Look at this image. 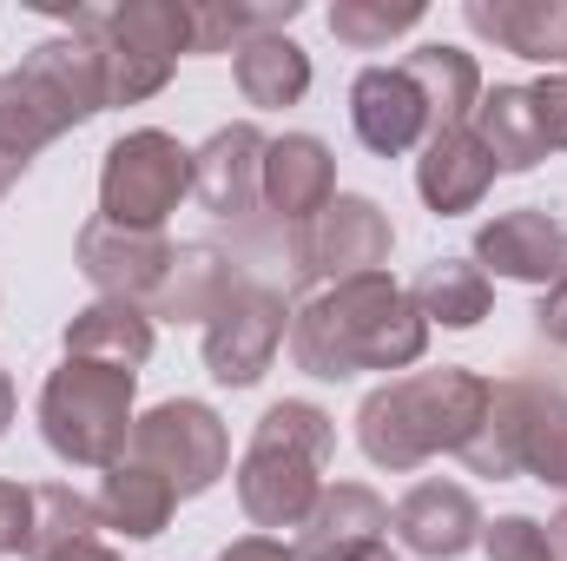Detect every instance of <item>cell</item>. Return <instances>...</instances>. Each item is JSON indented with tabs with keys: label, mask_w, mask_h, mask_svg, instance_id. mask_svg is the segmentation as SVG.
Segmentation results:
<instances>
[{
	"label": "cell",
	"mask_w": 567,
	"mask_h": 561,
	"mask_svg": "<svg viewBox=\"0 0 567 561\" xmlns=\"http://www.w3.org/2000/svg\"><path fill=\"white\" fill-rule=\"evenodd\" d=\"M337 456V422L303 397L271 404L245 456H238V509L251 529H303L310 502L323 496V469Z\"/></svg>",
	"instance_id": "obj_3"
},
{
	"label": "cell",
	"mask_w": 567,
	"mask_h": 561,
	"mask_svg": "<svg viewBox=\"0 0 567 561\" xmlns=\"http://www.w3.org/2000/svg\"><path fill=\"white\" fill-rule=\"evenodd\" d=\"M337 198V159L317 133H284L265 145V205L278 212V225H303Z\"/></svg>",
	"instance_id": "obj_17"
},
{
	"label": "cell",
	"mask_w": 567,
	"mask_h": 561,
	"mask_svg": "<svg viewBox=\"0 0 567 561\" xmlns=\"http://www.w3.org/2000/svg\"><path fill=\"white\" fill-rule=\"evenodd\" d=\"M100 529V509H93V496H80L73 482H40L33 489V516H27V561H66L73 549H86V542H100L93 536Z\"/></svg>",
	"instance_id": "obj_28"
},
{
	"label": "cell",
	"mask_w": 567,
	"mask_h": 561,
	"mask_svg": "<svg viewBox=\"0 0 567 561\" xmlns=\"http://www.w3.org/2000/svg\"><path fill=\"white\" fill-rule=\"evenodd\" d=\"M410 27H423V0H337L330 7V33L357 53H377Z\"/></svg>",
	"instance_id": "obj_30"
},
{
	"label": "cell",
	"mask_w": 567,
	"mask_h": 561,
	"mask_svg": "<svg viewBox=\"0 0 567 561\" xmlns=\"http://www.w3.org/2000/svg\"><path fill=\"white\" fill-rule=\"evenodd\" d=\"M231 80L245 93V106L258 113H284L310 93V53L290 40V33H258L231 53Z\"/></svg>",
	"instance_id": "obj_25"
},
{
	"label": "cell",
	"mask_w": 567,
	"mask_h": 561,
	"mask_svg": "<svg viewBox=\"0 0 567 561\" xmlns=\"http://www.w3.org/2000/svg\"><path fill=\"white\" fill-rule=\"evenodd\" d=\"M403 73H410V86L423 93L429 140L475 120V100H482V67H475V53H462V47H449V40H429V47H416V53L403 60Z\"/></svg>",
	"instance_id": "obj_23"
},
{
	"label": "cell",
	"mask_w": 567,
	"mask_h": 561,
	"mask_svg": "<svg viewBox=\"0 0 567 561\" xmlns=\"http://www.w3.org/2000/svg\"><path fill=\"white\" fill-rule=\"evenodd\" d=\"M548 549H555V561H567V509L548 522Z\"/></svg>",
	"instance_id": "obj_37"
},
{
	"label": "cell",
	"mask_w": 567,
	"mask_h": 561,
	"mask_svg": "<svg viewBox=\"0 0 567 561\" xmlns=\"http://www.w3.org/2000/svg\"><path fill=\"white\" fill-rule=\"evenodd\" d=\"M535 330L548 337V344H561L567 350V272L548 290H542V310H535Z\"/></svg>",
	"instance_id": "obj_34"
},
{
	"label": "cell",
	"mask_w": 567,
	"mask_h": 561,
	"mask_svg": "<svg viewBox=\"0 0 567 561\" xmlns=\"http://www.w3.org/2000/svg\"><path fill=\"white\" fill-rule=\"evenodd\" d=\"M429 350V324L410 304L403 284L377 278H350V284H323L290 310V357L303 377L343 384L363 370H410Z\"/></svg>",
	"instance_id": "obj_1"
},
{
	"label": "cell",
	"mask_w": 567,
	"mask_h": 561,
	"mask_svg": "<svg viewBox=\"0 0 567 561\" xmlns=\"http://www.w3.org/2000/svg\"><path fill=\"white\" fill-rule=\"evenodd\" d=\"M390 529V502L363 482H323V496L310 502L303 529H297V561H357L383 549Z\"/></svg>",
	"instance_id": "obj_14"
},
{
	"label": "cell",
	"mask_w": 567,
	"mask_h": 561,
	"mask_svg": "<svg viewBox=\"0 0 567 561\" xmlns=\"http://www.w3.org/2000/svg\"><path fill=\"white\" fill-rule=\"evenodd\" d=\"M265 145L271 140L251 120H238L192 152V192L212 218H251L265 205Z\"/></svg>",
	"instance_id": "obj_13"
},
{
	"label": "cell",
	"mask_w": 567,
	"mask_h": 561,
	"mask_svg": "<svg viewBox=\"0 0 567 561\" xmlns=\"http://www.w3.org/2000/svg\"><path fill=\"white\" fill-rule=\"evenodd\" d=\"M357 561H403V555H390V549H370V555H357Z\"/></svg>",
	"instance_id": "obj_40"
},
{
	"label": "cell",
	"mask_w": 567,
	"mask_h": 561,
	"mask_svg": "<svg viewBox=\"0 0 567 561\" xmlns=\"http://www.w3.org/2000/svg\"><path fill=\"white\" fill-rule=\"evenodd\" d=\"M133 390H140L133 370L60 357V370L40 384V436H47V449L66 469L126 462V442H133V422H140L133 417Z\"/></svg>",
	"instance_id": "obj_6"
},
{
	"label": "cell",
	"mask_w": 567,
	"mask_h": 561,
	"mask_svg": "<svg viewBox=\"0 0 567 561\" xmlns=\"http://www.w3.org/2000/svg\"><path fill=\"white\" fill-rule=\"evenodd\" d=\"M482 410H488V377L455 370V364L410 370V377H390L383 390L363 397L357 442H363V456L377 469L410 476V469H423L429 456H455L475 436Z\"/></svg>",
	"instance_id": "obj_2"
},
{
	"label": "cell",
	"mask_w": 567,
	"mask_h": 561,
	"mask_svg": "<svg viewBox=\"0 0 567 561\" xmlns=\"http://www.w3.org/2000/svg\"><path fill=\"white\" fill-rule=\"evenodd\" d=\"M93 509H100V529H113V536H126V542H152V536H165L178 496H172L165 476H152V469H140V462L126 456V462L106 469Z\"/></svg>",
	"instance_id": "obj_26"
},
{
	"label": "cell",
	"mask_w": 567,
	"mask_h": 561,
	"mask_svg": "<svg viewBox=\"0 0 567 561\" xmlns=\"http://www.w3.org/2000/svg\"><path fill=\"white\" fill-rule=\"evenodd\" d=\"M20 172H27V165H13V159H0V198H7L13 185H20Z\"/></svg>",
	"instance_id": "obj_39"
},
{
	"label": "cell",
	"mask_w": 567,
	"mask_h": 561,
	"mask_svg": "<svg viewBox=\"0 0 567 561\" xmlns=\"http://www.w3.org/2000/svg\"><path fill=\"white\" fill-rule=\"evenodd\" d=\"M488 185H495V159L482 152V140H475L468 126L435 133V140L423 145V159H416V192H423V205L435 218L475 212V205L488 198Z\"/></svg>",
	"instance_id": "obj_20"
},
{
	"label": "cell",
	"mask_w": 567,
	"mask_h": 561,
	"mask_svg": "<svg viewBox=\"0 0 567 561\" xmlns=\"http://www.w3.org/2000/svg\"><path fill=\"white\" fill-rule=\"evenodd\" d=\"M185 192H192V152L172 140V133L140 126V133L106 145V165H100V218L133 225V232H158L178 212Z\"/></svg>",
	"instance_id": "obj_8"
},
{
	"label": "cell",
	"mask_w": 567,
	"mask_h": 561,
	"mask_svg": "<svg viewBox=\"0 0 567 561\" xmlns=\"http://www.w3.org/2000/svg\"><path fill=\"white\" fill-rule=\"evenodd\" d=\"M468 133L495 159V172H535L548 159V140H542V120H535L528 86H482Z\"/></svg>",
	"instance_id": "obj_24"
},
{
	"label": "cell",
	"mask_w": 567,
	"mask_h": 561,
	"mask_svg": "<svg viewBox=\"0 0 567 561\" xmlns=\"http://www.w3.org/2000/svg\"><path fill=\"white\" fill-rule=\"evenodd\" d=\"M350 126H357V140L370 145L377 159H403L410 145L429 140L423 93L410 86L403 67H363L357 86H350Z\"/></svg>",
	"instance_id": "obj_16"
},
{
	"label": "cell",
	"mask_w": 567,
	"mask_h": 561,
	"mask_svg": "<svg viewBox=\"0 0 567 561\" xmlns=\"http://www.w3.org/2000/svg\"><path fill=\"white\" fill-rule=\"evenodd\" d=\"M482 549L488 561H555L548 549V529L535 516H502V522H482Z\"/></svg>",
	"instance_id": "obj_31"
},
{
	"label": "cell",
	"mask_w": 567,
	"mask_h": 561,
	"mask_svg": "<svg viewBox=\"0 0 567 561\" xmlns=\"http://www.w3.org/2000/svg\"><path fill=\"white\" fill-rule=\"evenodd\" d=\"M60 133H73V126H66V113L47 100V86L27 80L20 67H7V73H0V159L27 165V159H40L47 145L60 140Z\"/></svg>",
	"instance_id": "obj_29"
},
{
	"label": "cell",
	"mask_w": 567,
	"mask_h": 561,
	"mask_svg": "<svg viewBox=\"0 0 567 561\" xmlns=\"http://www.w3.org/2000/svg\"><path fill=\"white\" fill-rule=\"evenodd\" d=\"M172 252L178 245L165 232H133L113 218H86L73 238V265L86 272V284L100 297H120V304H152L165 272H172Z\"/></svg>",
	"instance_id": "obj_11"
},
{
	"label": "cell",
	"mask_w": 567,
	"mask_h": 561,
	"mask_svg": "<svg viewBox=\"0 0 567 561\" xmlns=\"http://www.w3.org/2000/svg\"><path fill=\"white\" fill-rule=\"evenodd\" d=\"M410 304L423 310V324H442V330H475L495 304V284L475 258H435L423 265V278L410 284Z\"/></svg>",
	"instance_id": "obj_27"
},
{
	"label": "cell",
	"mask_w": 567,
	"mask_h": 561,
	"mask_svg": "<svg viewBox=\"0 0 567 561\" xmlns=\"http://www.w3.org/2000/svg\"><path fill=\"white\" fill-rule=\"evenodd\" d=\"M390 529H396V542H403L410 555L462 561L482 542V509H475V496H468L462 482H416V489L396 502Z\"/></svg>",
	"instance_id": "obj_15"
},
{
	"label": "cell",
	"mask_w": 567,
	"mask_h": 561,
	"mask_svg": "<svg viewBox=\"0 0 567 561\" xmlns=\"http://www.w3.org/2000/svg\"><path fill=\"white\" fill-rule=\"evenodd\" d=\"M20 73L47 86V100L66 113V126H86L93 113H106V67H100V47H93L80 27L40 40V47L20 60Z\"/></svg>",
	"instance_id": "obj_19"
},
{
	"label": "cell",
	"mask_w": 567,
	"mask_h": 561,
	"mask_svg": "<svg viewBox=\"0 0 567 561\" xmlns=\"http://www.w3.org/2000/svg\"><path fill=\"white\" fill-rule=\"evenodd\" d=\"M60 344H66V357H80V364H113V370H133V377H140V364L152 357L158 330H152L145 304L100 297V304H86V310L66 317V337H60Z\"/></svg>",
	"instance_id": "obj_21"
},
{
	"label": "cell",
	"mask_w": 567,
	"mask_h": 561,
	"mask_svg": "<svg viewBox=\"0 0 567 561\" xmlns=\"http://www.w3.org/2000/svg\"><path fill=\"white\" fill-rule=\"evenodd\" d=\"M126 456H133L140 469H152V476H165L178 502H192V496H205V489L231 469V436H225V422H218L212 404L172 397V404H158V410H145V417L133 422Z\"/></svg>",
	"instance_id": "obj_9"
},
{
	"label": "cell",
	"mask_w": 567,
	"mask_h": 561,
	"mask_svg": "<svg viewBox=\"0 0 567 561\" xmlns=\"http://www.w3.org/2000/svg\"><path fill=\"white\" fill-rule=\"evenodd\" d=\"M218 561H297V549H284L278 536H245V542L218 549Z\"/></svg>",
	"instance_id": "obj_35"
},
{
	"label": "cell",
	"mask_w": 567,
	"mask_h": 561,
	"mask_svg": "<svg viewBox=\"0 0 567 561\" xmlns=\"http://www.w3.org/2000/svg\"><path fill=\"white\" fill-rule=\"evenodd\" d=\"M66 561H126L120 549H106V542H86V549H73Z\"/></svg>",
	"instance_id": "obj_36"
},
{
	"label": "cell",
	"mask_w": 567,
	"mask_h": 561,
	"mask_svg": "<svg viewBox=\"0 0 567 561\" xmlns=\"http://www.w3.org/2000/svg\"><path fill=\"white\" fill-rule=\"evenodd\" d=\"M462 20L502 53L567 73V0H462Z\"/></svg>",
	"instance_id": "obj_18"
},
{
	"label": "cell",
	"mask_w": 567,
	"mask_h": 561,
	"mask_svg": "<svg viewBox=\"0 0 567 561\" xmlns=\"http://www.w3.org/2000/svg\"><path fill=\"white\" fill-rule=\"evenodd\" d=\"M475 265L488 278L508 284H548L567 272V232L561 218H548L542 205H515V212H495L482 232H475Z\"/></svg>",
	"instance_id": "obj_12"
},
{
	"label": "cell",
	"mask_w": 567,
	"mask_h": 561,
	"mask_svg": "<svg viewBox=\"0 0 567 561\" xmlns=\"http://www.w3.org/2000/svg\"><path fill=\"white\" fill-rule=\"evenodd\" d=\"M27 516H33V489H20V482L0 476V561L27 549Z\"/></svg>",
	"instance_id": "obj_33"
},
{
	"label": "cell",
	"mask_w": 567,
	"mask_h": 561,
	"mask_svg": "<svg viewBox=\"0 0 567 561\" xmlns=\"http://www.w3.org/2000/svg\"><path fill=\"white\" fill-rule=\"evenodd\" d=\"M47 13H66L100 47L106 67V106H140L165 93L178 53H192V0H113V7H60L40 0Z\"/></svg>",
	"instance_id": "obj_4"
},
{
	"label": "cell",
	"mask_w": 567,
	"mask_h": 561,
	"mask_svg": "<svg viewBox=\"0 0 567 561\" xmlns=\"http://www.w3.org/2000/svg\"><path fill=\"white\" fill-rule=\"evenodd\" d=\"M284 337H290V304H284V290L245 278L225 304H218V317L205 324V370H212V384H225V390L265 384V370L278 364Z\"/></svg>",
	"instance_id": "obj_10"
},
{
	"label": "cell",
	"mask_w": 567,
	"mask_h": 561,
	"mask_svg": "<svg viewBox=\"0 0 567 561\" xmlns=\"http://www.w3.org/2000/svg\"><path fill=\"white\" fill-rule=\"evenodd\" d=\"M455 456L468 462V476H488V482L535 476L548 489H567V390L542 377L488 384V410Z\"/></svg>",
	"instance_id": "obj_5"
},
{
	"label": "cell",
	"mask_w": 567,
	"mask_h": 561,
	"mask_svg": "<svg viewBox=\"0 0 567 561\" xmlns=\"http://www.w3.org/2000/svg\"><path fill=\"white\" fill-rule=\"evenodd\" d=\"M396 252V225L377 198L363 192H337L317 218H303L290 232V278L303 290L323 284H350V278H377Z\"/></svg>",
	"instance_id": "obj_7"
},
{
	"label": "cell",
	"mask_w": 567,
	"mask_h": 561,
	"mask_svg": "<svg viewBox=\"0 0 567 561\" xmlns=\"http://www.w3.org/2000/svg\"><path fill=\"white\" fill-rule=\"evenodd\" d=\"M528 100H535V120H542L548 152H567V73L535 80V86H528Z\"/></svg>",
	"instance_id": "obj_32"
},
{
	"label": "cell",
	"mask_w": 567,
	"mask_h": 561,
	"mask_svg": "<svg viewBox=\"0 0 567 561\" xmlns=\"http://www.w3.org/2000/svg\"><path fill=\"white\" fill-rule=\"evenodd\" d=\"M238 265L218 252V245H178L172 252V272L158 284V297L145 304V317H165V324H212L218 304L238 290Z\"/></svg>",
	"instance_id": "obj_22"
},
{
	"label": "cell",
	"mask_w": 567,
	"mask_h": 561,
	"mask_svg": "<svg viewBox=\"0 0 567 561\" xmlns=\"http://www.w3.org/2000/svg\"><path fill=\"white\" fill-rule=\"evenodd\" d=\"M7 422H13V377L0 370V436H7Z\"/></svg>",
	"instance_id": "obj_38"
}]
</instances>
